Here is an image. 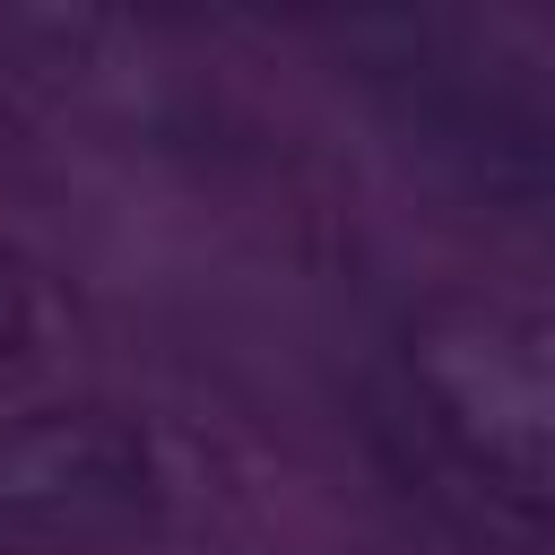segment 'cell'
Wrapping results in <instances>:
<instances>
[{"label": "cell", "instance_id": "3957f363", "mask_svg": "<svg viewBox=\"0 0 555 555\" xmlns=\"http://www.w3.org/2000/svg\"><path fill=\"white\" fill-rule=\"evenodd\" d=\"M52 321H61L52 278H43L17 243H0V364H26V356L52 338Z\"/></svg>", "mask_w": 555, "mask_h": 555}, {"label": "cell", "instance_id": "7a4b0ae2", "mask_svg": "<svg viewBox=\"0 0 555 555\" xmlns=\"http://www.w3.org/2000/svg\"><path fill=\"white\" fill-rule=\"evenodd\" d=\"M408 382L486 486L555 512V312L434 304L408 330Z\"/></svg>", "mask_w": 555, "mask_h": 555}, {"label": "cell", "instance_id": "6da1fadb", "mask_svg": "<svg viewBox=\"0 0 555 555\" xmlns=\"http://www.w3.org/2000/svg\"><path fill=\"white\" fill-rule=\"evenodd\" d=\"M182 512V451L113 399H35L0 416V546L121 555Z\"/></svg>", "mask_w": 555, "mask_h": 555}]
</instances>
